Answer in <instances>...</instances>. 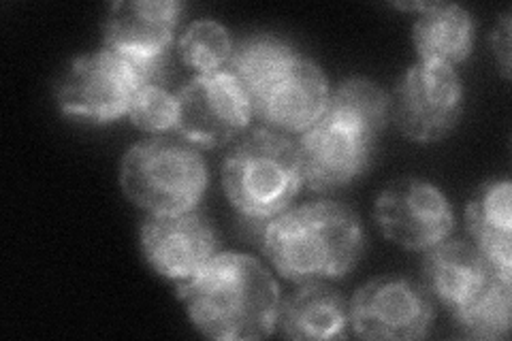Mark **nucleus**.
Here are the masks:
<instances>
[{
	"mask_svg": "<svg viewBox=\"0 0 512 341\" xmlns=\"http://www.w3.org/2000/svg\"><path fill=\"white\" fill-rule=\"evenodd\" d=\"M485 256L470 241H448L427 250L423 261L425 290L448 310L468 303L491 278Z\"/></svg>",
	"mask_w": 512,
	"mask_h": 341,
	"instance_id": "2eb2a0df",
	"label": "nucleus"
},
{
	"mask_svg": "<svg viewBox=\"0 0 512 341\" xmlns=\"http://www.w3.org/2000/svg\"><path fill=\"white\" fill-rule=\"evenodd\" d=\"M222 186L239 214L263 226L288 209L303 186L297 143L269 128H256L224 158Z\"/></svg>",
	"mask_w": 512,
	"mask_h": 341,
	"instance_id": "7ed1b4c3",
	"label": "nucleus"
},
{
	"mask_svg": "<svg viewBox=\"0 0 512 341\" xmlns=\"http://www.w3.org/2000/svg\"><path fill=\"white\" fill-rule=\"evenodd\" d=\"M218 237L201 211L150 214L141 226V252L167 280L186 282L216 254Z\"/></svg>",
	"mask_w": 512,
	"mask_h": 341,
	"instance_id": "f8f14e48",
	"label": "nucleus"
},
{
	"mask_svg": "<svg viewBox=\"0 0 512 341\" xmlns=\"http://www.w3.org/2000/svg\"><path fill=\"white\" fill-rule=\"evenodd\" d=\"M376 139L325 113L297 141L303 184L333 190L357 180L370 167Z\"/></svg>",
	"mask_w": 512,
	"mask_h": 341,
	"instance_id": "9b49d317",
	"label": "nucleus"
},
{
	"mask_svg": "<svg viewBox=\"0 0 512 341\" xmlns=\"http://www.w3.org/2000/svg\"><path fill=\"white\" fill-rule=\"evenodd\" d=\"M301 54L278 35H250L233 45L227 71L237 77L250 94L252 105Z\"/></svg>",
	"mask_w": 512,
	"mask_h": 341,
	"instance_id": "a211bd4d",
	"label": "nucleus"
},
{
	"mask_svg": "<svg viewBox=\"0 0 512 341\" xmlns=\"http://www.w3.org/2000/svg\"><path fill=\"white\" fill-rule=\"evenodd\" d=\"M178 54L186 67L197 75L222 71L233 54V41L229 30L216 20H195L184 30L178 41Z\"/></svg>",
	"mask_w": 512,
	"mask_h": 341,
	"instance_id": "412c9836",
	"label": "nucleus"
},
{
	"mask_svg": "<svg viewBox=\"0 0 512 341\" xmlns=\"http://www.w3.org/2000/svg\"><path fill=\"white\" fill-rule=\"evenodd\" d=\"M143 86L137 71L116 52L103 50L71 62L56 88V101L67 118L109 124L128 116L135 92Z\"/></svg>",
	"mask_w": 512,
	"mask_h": 341,
	"instance_id": "423d86ee",
	"label": "nucleus"
},
{
	"mask_svg": "<svg viewBox=\"0 0 512 341\" xmlns=\"http://www.w3.org/2000/svg\"><path fill=\"white\" fill-rule=\"evenodd\" d=\"M210 184V171L195 145L184 139L152 137L135 143L122 158L124 197L150 214H184L197 209Z\"/></svg>",
	"mask_w": 512,
	"mask_h": 341,
	"instance_id": "20e7f679",
	"label": "nucleus"
},
{
	"mask_svg": "<svg viewBox=\"0 0 512 341\" xmlns=\"http://www.w3.org/2000/svg\"><path fill=\"white\" fill-rule=\"evenodd\" d=\"M468 231L495 275L512 282V186L508 180L480 184L466 209Z\"/></svg>",
	"mask_w": 512,
	"mask_h": 341,
	"instance_id": "4468645a",
	"label": "nucleus"
},
{
	"mask_svg": "<svg viewBox=\"0 0 512 341\" xmlns=\"http://www.w3.org/2000/svg\"><path fill=\"white\" fill-rule=\"evenodd\" d=\"M329 81L323 69L308 56H299L259 99L254 113L265 128L280 135L306 133L329 109Z\"/></svg>",
	"mask_w": 512,
	"mask_h": 341,
	"instance_id": "ddd939ff",
	"label": "nucleus"
},
{
	"mask_svg": "<svg viewBox=\"0 0 512 341\" xmlns=\"http://www.w3.org/2000/svg\"><path fill=\"white\" fill-rule=\"evenodd\" d=\"M512 282L491 273L476 295L453 312L463 337L498 341L510 333L512 316Z\"/></svg>",
	"mask_w": 512,
	"mask_h": 341,
	"instance_id": "6ab92c4d",
	"label": "nucleus"
},
{
	"mask_svg": "<svg viewBox=\"0 0 512 341\" xmlns=\"http://www.w3.org/2000/svg\"><path fill=\"white\" fill-rule=\"evenodd\" d=\"M259 239L274 269L299 284L344 278L365 250L359 216L333 201L284 209L261 226Z\"/></svg>",
	"mask_w": 512,
	"mask_h": 341,
	"instance_id": "f03ea898",
	"label": "nucleus"
},
{
	"mask_svg": "<svg viewBox=\"0 0 512 341\" xmlns=\"http://www.w3.org/2000/svg\"><path fill=\"white\" fill-rule=\"evenodd\" d=\"M327 113L367 135L378 137L391 120V99L376 81L350 77L338 90L331 92Z\"/></svg>",
	"mask_w": 512,
	"mask_h": 341,
	"instance_id": "aec40b11",
	"label": "nucleus"
},
{
	"mask_svg": "<svg viewBox=\"0 0 512 341\" xmlns=\"http://www.w3.org/2000/svg\"><path fill=\"white\" fill-rule=\"evenodd\" d=\"M463 111V84L455 67L419 60L397 84L391 116L406 139L436 143L453 131Z\"/></svg>",
	"mask_w": 512,
	"mask_h": 341,
	"instance_id": "0eeeda50",
	"label": "nucleus"
},
{
	"mask_svg": "<svg viewBox=\"0 0 512 341\" xmlns=\"http://www.w3.org/2000/svg\"><path fill=\"white\" fill-rule=\"evenodd\" d=\"M180 103L178 94H173L165 88V84H148L141 86L135 96L128 118L139 131L152 135H165L178 128Z\"/></svg>",
	"mask_w": 512,
	"mask_h": 341,
	"instance_id": "4be33fe9",
	"label": "nucleus"
},
{
	"mask_svg": "<svg viewBox=\"0 0 512 341\" xmlns=\"http://www.w3.org/2000/svg\"><path fill=\"white\" fill-rule=\"evenodd\" d=\"M180 15L178 0H120L111 5L105 20L103 47L131 64L143 86L165 84Z\"/></svg>",
	"mask_w": 512,
	"mask_h": 341,
	"instance_id": "39448f33",
	"label": "nucleus"
},
{
	"mask_svg": "<svg viewBox=\"0 0 512 341\" xmlns=\"http://www.w3.org/2000/svg\"><path fill=\"white\" fill-rule=\"evenodd\" d=\"M178 135L195 148H220L242 135L254 105L246 88L227 69L197 75L180 88Z\"/></svg>",
	"mask_w": 512,
	"mask_h": 341,
	"instance_id": "6e6552de",
	"label": "nucleus"
},
{
	"mask_svg": "<svg viewBox=\"0 0 512 341\" xmlns=\"http://www.w3.org/2000/svg\"><path fill=\"white\" fill-rule=\"evenodd\" d=\"M399 7L421 11L412 26V43L419 60L455 67L470 58L474 20L468 9L455 3H410Z\"/></svg>",
	"mask_w": 512,
	"mask_h": 341,
	"instance_id": "dca6fc26",
	"label": "nucleus"
},
{
	"mask_svg": "<svg viewBox=\"0 0 512 341\" xmlns=\"http://www.w3.org/2000/svg\"><path fill=\"white\" fill-rule=\"evenodd\" d=\"M178 299L201 335L216 341H252L274 333L280 288L261 261L237 252L214 254L178 286Z\"/></svg>",
	"mask_w": 512,
	"mask_h": 341,
	"instance_id": "f257e3e1",
	"label": "nucleus"
},
{
	"mask_svg": "<svg viewBox=\"0 0 512 341\" xmlns=\"http://www.w3.org/2000/svg\"><path fill=\"white\" fill-rule=\"evenodd\" d=\"M348 307L355 335L374 341L423 339L436 320V307L425 286L406 278L367 282Z\"/></svg>",
	"mask_w": 512,
	"mask_h": 341,
	"instance_id": "1a4fd4ad",
	"label": "nucleus"
},
{
	"mask_svg": "<svg viewBox=\"0 0 512 341\" xmlns=\"http://www.w3.org/2000/svg\"><path fill=\"white\" fill-rule=\"evenodd\" d=\"M282 335L295 341L346 337L350 307L338 290L323 282H308L280 305Z\"/></svg>",
	"mask_w": 512,
	"mask_h": 341,
	"instance_id": "f3484780",
	"label": "nucleus"
},
{
	"mask_svg": "<svg viewBox=\"0 0 512 341\" xmlns=\"http://www.w3.org/2000/svg\"><path fill=\"white\" fill-rule=\"evenodd\" d=\"M493 47H495V54L500 58L502 71L508 77L510 75V15H504L500 26L493 30Z\"/></svg>",
	"mask_w": 512,
	"mask_h": 341,
	"instance_id": "5701e85b",
	"label": "nucleus"
},
{
	"mask_svg": "<svg viewBox=\"0 0 512 341\" xmlns=\"http://www.w3.org/2000/svg\"><path fill=\"white\" fill-rule=\"evenodd\" d=\"M382 235L406 250L427 252L455 229L453 207L444 192L419 177H399L376 199Z\"/></svg>",
	"mask_w": 512,
	"mask_h": 341,
	"instance_id": "9d476101",
	"label": "nucleus"
}]
</instances>
